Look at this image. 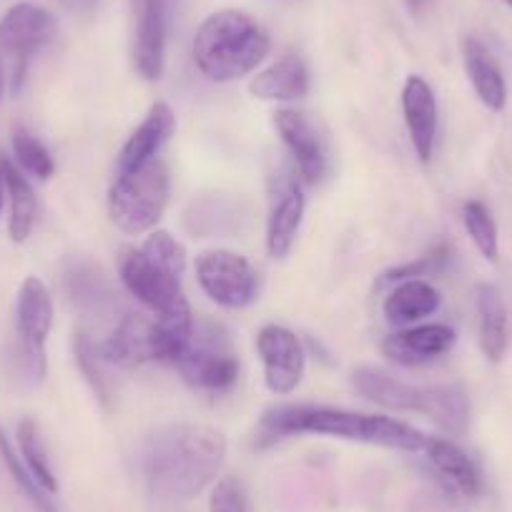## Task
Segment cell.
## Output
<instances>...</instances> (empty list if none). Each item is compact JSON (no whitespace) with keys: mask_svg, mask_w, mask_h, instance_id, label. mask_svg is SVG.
I'll return each mask as SVG.
<instances>
[{"mask_svg":"<svg viewBox=\"0 0 512 512\" xmlns=\"http://www.w3.org/2000/svg\"><path fill=\"white\" fill-rule=\"evenodd\" d=\"M226 460V435L206 422H166L139 447L146 490L161 502H189L214 485Z\"/></svg>","mask_w":512,"mask_h":512,"instance_id":"obj_1","label":"cell"},{"mask_svg":"<svg viewBox=\"0 0 512 512\" xmlns=\"http://www.w3.org/2000/svg\"><path fill=\"white\" fill-rule=\"evenodd\" d=\"M262 427L272 437L317 435L400 452H422L427 440L425 432L397 417L327 405H277L264 412Z\"/></svg>","mask_w":512,"mask_h":512,"instance_id":"obj_2","label":"cell"},{"mask_svg":"<svg viewBox=\"0 0 512 512\" xmlns=\"http://www.w3.org/2000/svg\"><path fill=\"white\" fill-rule=\"evenodd\" d=\"M272 38L249 13L224 8L206 18L194 36V63L209 81L231 83L267 61Z\"/></svg>","mask_w":512,"mask_h":512,"instance_id":"obj_3","label":"cell"},{"mask_svg":"<svg viewBox=\"0 0 512 512\" xmlns=\"http://www.w3.org/2000/svg\"><path fill=\"white\" fill-rule=\"evenodd\" d=\"M171 179L164 161L154 159L139 171L116 176L108 191V216L123 234H149L169 206Z\"/></svg>","mask_w":512,"mask_h":512,"instance_id":"obj_4","label":"cell"},{"mask_svg":"<svg viewBox=\"0 0 512 512\" xmlns=\"http://www.w3.org/2000/svg\"><path fill=\"white\" fill-rule=\"evenodd\" d=\"M196 282L219 307L239 312L254 304L259 274L244 254L231 249H206L196 256Z\"/></svg>","mask_w":512,"mask_h":512,"instance_id":"obj_5","label":"cell"},{"mask_svg":"<svg viewBox=\"0 0 512 512\" xmlns=\"http://www.w3.org/2000/svg\"><path fill=\"white\" fill-rule=\"evenodd\" d=\"M118 279L126 287V292L144 304L154 317H166L181 309H189L184 289L179 279L166 274L164 269L156 267L149 256L141 251V246H121L116 254Z\"/></svg>","mask_w":512,"mask_h":512,"instance_id":"obj_6","label":"cell"},{"mask_svg":"<svg viewBox=\"0 0 512 512\" xmlns=\"http://www.w3.org/2000/svg\"><path fill=\"white\" fill-rule=\"evenodd\" d=\"M174 367L179 369L184 382L194 390L221 395V392H229L239 382L241 364L231 344L221 334H216V329L201 332L196 327L191 344Z\"/></svg>","mask_w":512,"mask_h":512,"instance_id":"obj_7","label":"cell"},{"mask_svg":"<svg viewBox=\"0 0 512 512\" xmlns=\"http://www.w3.org/2000/svg\"><path fill=\"white\" fill-rule=\"evenodd\" d=\"M176 0H128L131 16V61L144 81H159L166 68Z\"/></svg>","mask_w":512,"mask_h":512,"instance_id":"obj_8","label":"cell"},{"mask_svg":"<svg viewBox=\"0 0 512 512\" xmlns=\"http://www.w3.org/2000/svg\"><path fill=\"white\" fill-rule=\"evenodd\" d=\"M53 329V299L46 284L38 277H26L16 299L18 357L23 372L31 379L46 374V342Z\"/></svg>","mask_w":512,"mask_h":512,"instance_id":"obj_9","label":"cell"},{"mask_svg":"<svg viewBox=\"0 0 512 512\" xmlns=\"http://www.w3.org/2000/svg\"><path fill=\"white\" fill-rule=\"evenodd\" d=\"M256 352L262 359L264 382L267 390L277 397H287L297 392L302 384L304 367H307V352L302 339L292 329L282 324H267L256 334Z\"/></svg>","mask_w":512,"mask_h":512,"instance_id":"obj_10","label":"cell"},{"mask_svg":"<svg viewBox=\"0 0 512 512\" xmlns=\"http://www.w3.org/2000/svg\"><path fill=\"white\" fill-rule=\"evenodd\" d=\"M58 36V21L48 8L36 3H16L0 18V48L18 61V81L26 73V63L36 53L51 46Z\"/></svg>","mask_w":512,"mask_h":512,"instance_id":"obj_11","label":"cell"},{"mask_svg":"<svg viewBox=\"0 0 512 512\" xmlns=\"http://www.w3.org/2000/svg\"><path fill=\"white\" fill-rule=\"evenodd\" d=\"M274 128L302 179L307 184H319L329 174V156L312 118L294 108H279L274 113Z\"/></svg>","mask_w":512,"mask_h":512,"instance_id":"obj_12","label":"cell"},{"mask_svg":"<svg viewBox=\"0 0 512 512\" xmlns=\"http://www.w3.org/2000/svg\"><path fill=\"white\" fill-rule=\"evenodd\" d=\"M455 342L457 332L450 324L422 322L384 337L379 349L384 357L400 367H420V364L435 362L442 354L450 352Z\"/></svg>","mask_w":512,"mask_h":512,"instance_id":"obj_13","label":"cell"},{"mask_svg":"<svg viewBox=\"0 0 512 512\" xmlns=\"http://www.w3.org/2000/svg\"><path fill=\"white\" fill-rule=\"evenodd\" d=\"M402 113L417 159L430 164L435 156L437 128H440V106L435 91L422 76H407L402 86Z\"/></svg>","mask_w":512,"mask_h":512,"instance_id":"obj_14","label":"cell"},{"mask_svg":"<svg viewBox=\"0 0 512 512\" xmlns=\"http://www.w3.org/2000/svg\"><path fill=\"white\" fill-rule=\"evenodd\" d=\"M176 131V113L166 101H156L149 108L144 121L126 139L121 154L116 159V176H126L139 171L149 161L159 159V151L169 144Z\"/></svg>","mask_w":512,"mask_h":512,"instance_id":"obj_15","label":"cell"},{"mask_svg":"<svg viewBox=\"0 0 512 512\" xmlns=\"http://www.w3.org/2000/svg\"><path fill=\"white\" fill-rule=\"evenodd\" d=\"M98 352L111 367L134 369L154 362V319H146L144 314H126L113 332L98 342Z\"/></svg>","mask_w":512,"mask_h":512,"instance_id":"obj_16","label":"cell"},{"mask_svg":"<svg viewBox=\"0 0 512 512\" xmlns=\"http://www.w3.org/2000/svg\"><path fill=\"white\" fill-rule=\"evenodd\" d=\"M312 78L309 68L297 53H284L282 58L256 73L249 81V93L259 101L294 103L309 96Z\"/></svg>","mask_w":512,"mask_h":512,"instance_id":"obj_17","label":"cell"},{"mask_svg":"<svg viewBox=\"0 0 512 512\" xmlns=\"http://www.w3.org/2000/svg\"><path fill=\"white\" fill-rule=\"evenodd\" d=\"M352 384H354V390H357L364 400L374 402V405L384 407V410L420 412L422 415L427 387H417V384L402 382V379L392 377V374L374 367L354 369Z\"/></svg>","mask_w":512,"mask_h":512,"instance_id":"obj_18","label":"cell"},{"mask_svg":"<svg viewBox=\"0 0 512 512\" xmlns=\"http://www.w3.org/2000/svg\"><path fill=\"white\" fill-rule=\"evenodd\" d=\"M422 452L427 455V462L432 470L447 482L455 492L465 497H477L482 492V472L475 465L470 455L462 450L457 442L447 440V437H432L427 435Z\"/></svg>","mask_w":512,"mask_h":512,"instance_id":"obj_19","label":"cell"},{"mask_svg":"<svg viewBox=\"0 0 512 512\" xmlns=\"http://www.w3.org/2000/svg\"><path fill=\"white\" fill-rule=\"evenodd\" d=\"M440 292L427 279H405L392 284L382 302V314L395 327L422 324L440 309Z\"/></svg>","mask_w":512,"mask_h":512,"instance_id":"obj_20","label":"cell"},{"mask_svg":"<svg viewBox=\"0 0 512 512\" xmlns=\"http://www.w3.org/2000/svg\"><path fill=\"white\" fill-rule=\"evenodd\" d=\"M462 58H465V71L477 101L487 111L500 113L507 103V83L500 66H497L495 56L490 53V48L470 36L462 43Z\"/></svg>","mask_w":512,"mask_h":512,"instance_id":"obj_21","label":"cell"},{"mask_svg":"<svg viewBox=\"0 0 512 512\" xmlns=\"http://www.w3.org/2000/svg\"><path fill=\"white\" fill-rule=\"evenodd\" d=\"M304 211H307V199L302 194V186H284L267 219V251L277 262L292 254L294 241H297L299 229H302Z\"/></svg>","mask_w":512,"mask_h":512,"instance_id":"obj_22","label":"cell"},{"mask_svg":"<svg viewBox=\"0 0 512 512\" xmlns=\"http://www.w3.org/2000/svg\"><path fill=\"white\" fill-rule=\"evenodd\" d=\"M477 304V334H480V349L487 362L500 364L507 354V309L500 292L492 284L482 282L475 289Z\"/></svg>","mask_w":512,"mask_h":512,"instance_id":"obj_23","label":"cell"},{"mask_svg":"<svg viewBox=\"0 0 512 512\" xmlns=\"http://www.w3.org/2000/svg\"><path fill=\"white\" fill-rule=\"evenodd\" d=\"M422 415L450 437H465L470 430V397L460 384H427Z\"/></svg>","mask_w":512,"mask_h":512,"instance_id":"obj_24","label":"cell"},{"mask_svg":"<svg viewBox=\"0 0 512 512\" xmlns=\"http://www.w3.org/2000/svg\"><path fill=\"white\" fill-rule=\"evenodd\" d=\"M3 179H6L8 199H11V216H8V234L13 244H23L33 234L38 219V199L33 186L23 176L21 169L6 161L3 164Z\"/></svg>","mask_w":512,"mask_h":512,"instance_id":"obj_25","label":"cell"},{"mask_svg":"<svg viewBox=\"0 0 512 512\" xmlns=\"http://www.w3.org/2000/svg\"><path fill=\"white\" fill-rule=\"evenodd\" d=\"M16 445L18 455L26 462V467L31 470V475L41 482V487L51 495L58 492V477L51 467V457H48L46 445H43V437L38 432V425L33 420H21L16 427Z\"/></svg>","mask_w":512,"mask_h":512,"instance_id":"obj_26","label":"cell"},{"mask_svg":"<svg viewBox=\"0 0 512 512\" xmlns=\"http://www.w3.org/2000/svg\"><path fill=\"white\" fill-rule=\"evenodd\" d=\"M66 292L78 309H101L103 304L111 302L108 284L103 282L101 274L86 262H73L66 272Z\"/></svg>","mask_w":512,"mask_h":512,"instance_id":"obj_27","label":"cell"},{"mask_svg":"<svg viewBox=\"0 0 512 512\" xmlns=\"http://www.w3.org/2000/svg\"><path fill=\"white\" fill-rule=\"evenodd\" d=\"M0 457H3V462H6L8 472H11L13 482L18 485V490H21L23 497H26V500L33 505V510L36 512H58V507L53 505V500H51V492L43 490L41 482L31 475V470H28L26 462L21 460V455H18V450L13 447V442L8 440V435L3 430H0Z\"/></svg>","mask_w":512,"mask_h":512,"instance_id":"obj_28","label":"cell"},{"mask_svg":"<svg viewBox=\"0 0 512 512\" xmlns=\"http://www.w3.org/2000/svg\"><path fill=\"white\" fill-rule=\"evenodd\" d=\"M462 224H465V231L472 239V244H475V249L485 256L487 262L495 264L500 259V236H497V224L492 211L482 201H467L462 206Z\"/></svg>","mask_w":512,"mask_h":512,"instance_id":"obj_29","label":"cell"},{"mask_svg":"<svg viewBox=\"0 0 512 512\" xmlns=\"http://www.w3.org/2000/svg\"><path fill=\"white\" fill-rule=\"evenodd\" d=\"M73 337H76L73 339V352H76V362L78 367H81L83 377L91 382L98 400L108 402L111 400V379H108L106 369L111 367V364H108L106 359L101 357V352H98V342H93L83 329H78Z\"/></svg>","mask_w":512,"mask_h":512,"instance_id":"obj_30","label":"cell"},{"mask_svg":"<svg viewBox=\"0 0 512 512\" xmlns=\"http://www.w3.org/2000/svg\"><path fill=\"white\" fill-rule=\"evenodd\" d=\"M141 251L149 256L156 267H161L166 274H171V277L181 282L186 272V249L176 236H171L164 229L149 231L146 241L141 244Z\"/></svg>","mask_w":512,"mask_h":512,"instance_id":"obj_31","label":"cell"},{"mask_svg":"<svg viewBox=\"0 0 512 512\" xmlns=\"http://www.w3.org/2000/svg\"><path fill=\"white\" fill-rule=\"evenodd\" d=\"M452 262V251L447 244H440L437 249H432L430 254L420 256L415 262L400 264V267H392L377 279V289L392 287L397 282H405V279H425L432 277V274H440L447 264Z\"/></svg>","mask_w":512,"mask_h":512,"instance_id":"obj_32","label":"cell"},{"mask_svg":"<svg viewBox=\"0 0 512 512\" xmlns=\"http://www.w3.org/2000/svg\"><path fill=\"white\" fill-rule=\"evenodd\" d=\"M13 154H16L21 171L36 176V179L48 181L56 174V161H53L51 151L36 136L28 134V131H16L13 134Z\"/></svg>","mask_w":512,"mask_h":512,"instance_id":"obj_33","label":"cell"},{"mask_svg":"<svg viewBox=\"0 0 512 512\" xmlns=\"http://www.w3.org/2000/svg\"><path fill=\"white\" fill-rule=\"evenodd\" d=\"M209 512H254L244 480L234 475L216 480L209 495Z\"/></svg>","mask_w":512,"mask_h":512,"instance_id":"obj_34","label":"cell"},{"mask_svg":"<svg viewBox=\"0 0 512 512\" xmlns=\"http://www.w3.org/2000/svg\"><path fill=\"white\" fill-rule=\"evenodd\" d=\"M3 189H6V179H3V164H0V211H3Z\"/></svg>","mask_w":512,"mask_h":512,"instance_id":"obj_35","label":"cell"},{"mask_svg":"<svg viewBox=\"0 0 512 512\" xmlns=\"http://www.w3.org/2000/svg\"><path fill=\"white\" fill-rule=\"evenodd\" d=\"M0 96H3V71H0Z\"/></svg>","mask_w":512,"mask_h":512,"instance_id":"obj_36","label":"cell"},{"mask_svg":"<svg viewBox=\"0 0 512 512\" xmlns=\"http://www.w3.org/2000/svg\"><path fill=\"white\" fill-rule=\"evenodd\" d=\"M505 3H507V6H510V8H512V0H505Z\"/></svg>","mask_w":512,"mask_h":512,"instance_id":"obj_37","label":"cell"}]
</instances>
